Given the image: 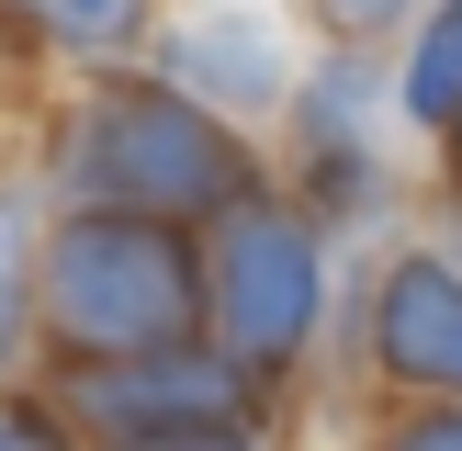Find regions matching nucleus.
I'll list each match as a JSON object with an SVG mask.
<instances>
[{
    "instance_id": "f257e3e1",
    "label": "nucleus",
    "mask_w": 462,
    "mask_h": 451,
    "mask_svg": "<svg viewBox=\"0 0 462 451\" xmlns=\"http://www.w3.org/2000/svg\"><path fill=\"white\" fill-rule=\"evenodd\" d=\"M215 316L203 293V260L180 248V226L158 215H79L57 248H45V327H57L68 361H158Z\"/></svg>"
},
{
    "instance_id": "f03ea898",
    "label": "nucleus",
    "mask_w": 462,
    "mask_h": 451,
    "mask_svg": "<svg viewBox=\"0 0 462 451\" xmlns=\"http://www.w3.org/2000/svg\"><path fill=\"white\" fill-rule=\"evenodd\" d=\"M68 192H90L102 215H237L248 158L192 90H102L68 124Z\"/></svg>"
},
{
    "instance_id": "7ed1b4c3",
    "label": "nucleus",
    "mask_w": 462,
    "mask_h": 451,
    "mask_svg": "<svg viewBox=\"0 0 462 451\" xmlns=\"http://www.w3.org/2000/svg\"><path fill=\"white\" fill-rule=\"evenodd\" d=\"M203 293H215L226 361H237L248 383L282 373V361L305 350V327H316V237H305V215H282V203H237L215 271H203Z\"/></svg>"
},
{
    "instance_id": "20e7f679",
    "label": "nucleus",
    "mask_w": 462,
    "mask_h": 451,
    "mask_svg": "<svg viewBox=\"0 0 462 451\" xmlns=\"http://www.w3.org/2000/svg\"><path fill=\"white\" fill-rule=\"evenodd\" d=\"M68 418L102 428L113 451L135 440H180V428H237L248 418V373L203 350H158V361H102V373L68 383Z\"/></svg>"
},
{
    "instance_id": "39448f33",
    "label": "nucleus",
    "mask_w": 462,
    "mask_h": 451,
    "mask_svg": "<svg viewBox=\"0 0 462 451\" xmlns=\"http://www.w3.org/2000/svg\"><path fill=\"white\" fill-rule=\"evenodd\" d=\"M373 361L418 395L462 406V271L440 260H406L383 271V305H373Z\"/></svg>"
},
{
    "instance_id": "423d86ee",
    "label": "nucleus",
    "mask_w": 462,
    "mask_h": 451,
    "mask_svg": "<svg viewBox=\"0 0 462 451\" xmlns=\"http://www.w3.org/2000/svg\"><path fill=\"white\" fill-rule=\"evenodd\" d=\"M170 79L203 90V102H271L282 45H271L248 12H215V23H192V34H170Z\"/></svg>"
},
{
    "instance_id": "0eeeda50",
    "label": "nucleus",
    "mask_w": 462,
    "mask_h": 451,
    "mask_svg": "<svg viewBox=\"0 0 462 451\" xmlns=\"http://www.w3.org/2000/svg\"><path fill=\"white\" fill-rule=\"evenodd\" d=\"M406 113L462 135V12H440V23L418 34V57H406Z\"/></svg>"
},
{
    "instance_id": "6e6552de",
    "label": "nucleus",
    "mask_w": 462,
    "mask_h": 451,
    "mask_svg": "<svg viewBox=\"0 0 462 451\" xmlns=\"http://www.w3.org/2000/svg\"><path fill=\"white\" fill-rule=\"evenodd\" d=\"M23 12H34L57 45H125L135 23H147V0H23Z\"/></svg>"
},
{
    "instance_id": "1a4fd4ad",
    "label": "nucleus",
    "mask_w": 462,
    "mask_h": 451,
    "mask_svg": "<svg viewBox=\"0 0 462 451\" xmlns=\"http://www.w3.org/2000/svg\"><path fill=\"white\" fill-rule=\"evenodd\" d=\"M12 327H23V203L0 192V350H12Z\"/></svg>"
},
{
    "instance_id": "9d476101",
    "label": "nucleus",
    "mask_w": 462,
    "mask_h": 451,
    "mask_svg": "<svg viewBox=\"0 0 462 451\" xmlns=\"http://www.w3.org/2000/svg\"><path fill=\"white\" fill-rule=\"evenodd\" d=\"M383 451H462V406H429V418H406Z\"/></svg>"
},
{
    "instance_id": "9b49d317",
    "label": "nucleus",
    "mask_w": 462,
    "mask_h": 451,
    "mask_svg": "<svg viewBox=\"0 0 462 451\" xmlns=\"http://www.w3.org/2000/svg\"><path fill=\"white\" fill-rule=\"evenodd\" d=\"M0 451H68V428L34 418V406H0Z\"/></svg>"
},
{
    "instance_id": "f8f14e48",
    "label": "nucleus",
    "mask_w": 462,
    "mask_h": 451,
    "mask_svg": "<svg viewBox=\"0 0 462 451\" xmlns=\"http://www.w3.org/2000/svg\"><path fill=\"white\" fill-rule=\"evenodd\" d=\"M135 451H260L248 428H180V440H135Z\"/></svg>"
},
{
    "instance_id": "ddd939ff",
    "label": "nucleus",
    "mask_w": 462,
    "mask_h": 451,
    "mask_svg": "<svg viewBox=\"0 0 462 451\" xmlns=\"http://www.w3.org/2000/svg\"><path fill=\"white\" fill-rule=\"evenodd\" d=\"M328 12H350V23H383V12H395V0H328Z\"/></svg>"
}]
</instances>
